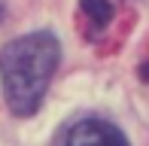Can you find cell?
<instances>
[{
	"label": "cell",
	"mask_w": 149,
	"mask_h": 146,
	"mask_svg": "<svg viewBox=\"0 0 149 146\" xmlns=\"http://www.w3.org/2000/svg\"><path fill=\"white\" fill-rule=\"evenodd\" d=\"M82 15L88 18L91 24L104 28L113 18V6H110V0H82Z\"/></svg>",
	"instance_id": "3"
},
{
	"label": "cell",
	"mask_w": 149,
	"mask_h": 146,
	"mask_svg": "<svg viewBox=\"0 0 149 146\" xmlns=\"http://www.w3.org/2000/svg\"><path fill=\"white\" fill-rule=\"evenodd\" d=\"M58 40L46 31L28 34L12 40L0 52V82L3 97L15 116H31L43 104V95L49 88V79L58 67Z\"/></svg>",
	"instance_id": "1"
},
{
	"label": "cell",
	"mask_w": 149,
	"mask_h": 146,
	"mask_svg": "<svg viewBox=\"0 0 149 146\" xmlns=\"http://www.w3.org/2000/svg\"><path fill=\"white\" fill-rule=\"evenodd\" d=\"M0 15H3V9H0Z\"/></svg>",
	"instance_id": "4"
},
{
	"label": "cell",
	"mask_w": 149,
	"mask_h": 146,
	"mask_svg": "<svg viewBox=\"0 0 149 146\" xmlns=\"http://www.w3.org/2000/svg\"><path fill=\"white\" fill-rule=\"evenodd\" d=\"M67 146H128V140L116 125L100 122V119H85L73 125V131L67 134Z\"/></svg>",
	"instance_id": "2"
}]
</instances>
